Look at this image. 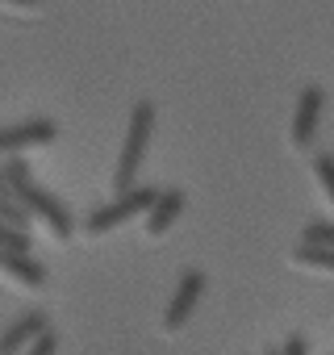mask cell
<instances>
[{
	"label": "cell",
	"instance_id": "cell-15",
	"mask_svg": "<svg viewBox=\"0 0 334 355\" xmlns=\"http://www.w3.org/2000/svg\"><path fill=\"white\" fill-rule=\"evenodd\" d=\"M55 351H59V334H55V330H42V334L21 351V355H55Z\"/></svg>",
	"mask_w": 334,
	"mask_h": 355
},
{
	"label": "cell",
	"instance_id": "cell-1",
	"mask_svg": "<svg viewBox=\"0 0 334 355\" xmlns=\"http://www.w3.org/2000/svg\"><path fill=\"white\" fill-rule=\"evenodd\" d=\"M0 171H5V189L26 205V214H30V218L46 222V226H51V234H55L59 243H67V239L76 234V222H71L67 205H63L59 197H51L46 189H38V184H34L30 163H21V159H17V163H5Z\"/></svg>",
	"mask_w": 334,
	"mask_h": 355
},
{
	"label": "cell",
	"instance_id": "cell-6",
	"mask_svg": "<svg viewBox=\"0 0 334 355\" xmlns=\"http://www.w3.org/2000/svg\"><path fill=\"white\" fill-rule=\"evenodd\" d=\"M322 109H326V92H322L317 84H309V88L301 92L297 109H292V134H288V138H292L297 150H309V146H313V134H317Z\"/></svg>",
	"mask_w": 334,
	"mask_h": 355
},
{
	"label": "cell",
	"instance_id": "cell-4",
	"mask_svg": "<svg viewBox=\"0 0 334 355\" xmlns=\"http://www.w3.org/2000/svg\"><path fill=\"white\" fill-rule=\"evenodd\" d=\"M205 272H184L180 280H176V293H172V301H167V313H163V330H180V326H188V318H193V309H197V301L205 297Z\"/></svg>",
	"mask_w": 334,
	"mask_h": 355
},
{
	"label": "cell",
	"instance_id": "cell-13",
	"mask_svg": "<svg viewBox=\"0 0 334 355\" xmlns=\"http://www.w3.org/2000/svg\"><path fill=\"white\" fill-rule=\"evenodd\" d=\"M30 247H34L30 230H17L9 222H0V251H30Z\"/></svg>",
	"mask_w": 334,
	"mask_h": 355
},
{
	"label": "cell",
	"instance_id": "cell-11",
	"mask_svg": "<svg viewBox=\"0 0 334 355\" xmlns=\"http://www.w3.org/2000/svg\"><path fill=\"white\" fill-rule=\"evenodd\" d=\"M0 222H9V226H17V230H30V214H26V205L9 193V189H0Z\"/></svg>",
	"mask_w": 334,
	"mask_h": 355
},
{
	"label": "cell",
	"instance_id": "cell-18",
	"mask_svg": "<svg viewBox=\"0 0 334 355\" xmlns=\"http://www.w3.org/2000/svg\"><path fill=\"white\" fill-rule=\"evenodd\" d=\"M0 189H5V171H0Z\"/></svg>",
	"mask_w": 334,
	"mask_h": 355
},
{
	"label": "cell",
	"instance_id": "cell-9",
	"mask_svg": "<svg viewBox=\"0 0 334 355\" xmlns=\"http://www.w3.org/2000/svg\"><path fill=\"white\" fill-rule=\"evenodd\" d=\"M0 272L9 280H17L21 288H42L51 276H46V263H38L30 251H0Z\"/></svg>",
	"mask_w": 334,
	"mask_h": 355
},
{
	"label": "cell",
	"instance_id": "cell-16",
	"mask_svg": "<svg viewBox=\"0 0 334 355\" xmlns=\"http://www.w3.org/2000/svg\"><path fill=\"white\" fill-rule=\"evenodd\" d=\"M280 355H309V343H305L301 334H288L284 347H280Z\"/></svg>",
	"mask_w": 334,
	"mask_h": 355
},
{
	"label": "cell",
	"instance_id": "cell-12",
	"mask_svg": "<svg viewBox=\"0 0 334 355\" xmlns=\"http://www.w3.org/2000/svg\"><path fill=\"white\" fill-rule=\"evenodd\" d=\"M313 175H317L322 193H326V197H330V205H334V155H330V150L313 155Z\"/></svg>",
	"mask_w": 334,
	"mask_h": 355
},
{
	"label": "cell",
	"instance_id": "cell-8",
	"mask_svg": "<svg viewBox=\"0 0 334 355\" xmlns=\"http://www.w3.org/2000/svg\"><path fill=\"white\" fill-rule=\"evenodd\" d=\"M180 214H184V189H163V193L155 197V205L146 209V234H150V239L167 234V230L180 222Z\"/></svg>",
	"mask_w": 334,
	"mask_h": 355
},
{
	"label": "cell",
	"instance_id": "cell-14",
	"mask_svg": "<svg viewBox=\"0 0 334 355\" xmlns=\"http://www.w3.org/2000/svg\"><path fill=\"white\" fill-rule=\"evenodd\" d=\"M301 243H322V247H334V222H305Z\"/></svg>",
	"mask_w": 334,
	"mask_h": 355
},
{
	"label": "cell",
	"instance_id": "cell-10",
	"mask_svg": "<svg viewBox=\"0 0 334 355\" xmlns=\"http://www.w3.org/2000/svg\"><path fill=\"white\" fill-rule=\"evenodd\" d=\"M292 259L301 268H317V272H334V247H322V243H297Z\"/></svg>",
	"mask_w": 334,
	"mask_h": 355
},
{
	"label": "cell",
	"instance_id": "cell-17",
	"mask_svg": "<svg viewBox=\"0 0 334 355\" xmlns=\"http://www.w3.org/2000/svg\"><path fill=\"white\" fill-rule=\"evenodd\" d=\"M5 5H13V9H38L42 0H5Z\"/></svg>",
	"mask_w": 334,
	"mask_h": 355
},
{
	"label": "cell",
	"instance_id": "cell-19",
	"mask_svg": "<svg viewBox=\"0 0 334 355\" xmlns=\"http://www.w3.org/2000/svg\"><path fill=\"white\" fill-rule=\"evenodd\" d=\"M263 355H280V351H263Z\"/></svg>",
	"mask_w": 334,
	"mask_h": 355
},
{
	"label": "cell",
	"instance_id": "cell-7",
	"mask_svg": "<svg viewBox=\"0 0 334 355\" xmlns=\"http://www.w3.org/2000/svg\"><path fill=\"white\" fill-rule=\"evenodd\" d=\"M42 330H51V318L42 309H26L21 318H13L5 330H0V355H21Z\"/></svg>",
	"mask_w": 334,
	"mask_h": 355
},
{
	"label": "cell",
	"instance_id": "cell-5",
	"mask_svg": "<svg viewBox=\"0 0 334 355\" xmlns=\"http://www.w3.org/2000/svg\"><path fill=\"white\" fill-rule=\"evenodd\" d=\"M59 138V125L51 117H34L21 125H0V155H21L30 146H46Z\"/></svg>",
	"mask_w": 334,
	"mask_h": 355
},
{
	"label": "cell",
	"instance_id": "cell-3",
	"mask_svg": "<svg viewBox=\"0 0 334 355\" xmlns=\"http://www.w3.org/2000/svg\"><path fill=\"white\" fill-rule=\"evenodd\" d=\"M155 189L150 184H134V189H125V193H117V201L113 205H100V209H92L88 214V222H84V230L96 239V234H109V230H117L121 222H134L138 214H146L150 205H155Z\"/></svg>",
	"mask_w": 334,
	"mask_h": 355
},
{
	"label": "cell",
	"instance_id": "cell-2",
	"mask_svg": "<svg viewBox=\"0 0 334 355\" xmlns=\"http://www.w3.org/2000/svg\"><path fill=\"white\" fill-rule=\"evenodd\" d=\"M150 134H155V105H150V101H138V105L130 109L121 159H117V171H113V193H125V189L138 184V167H142V155H146V146H150Z\"/></svg>",
	"mask_w": 334,
	"mask_h": 355
}]
</instances>
